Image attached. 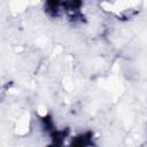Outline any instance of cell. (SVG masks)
Wrapping results in <instances>:
<instances>
[{
    "instance_id": "cell-1",
    "label": "cell",
    "mask_w": 147,
    "mask_h": 147,
    "mask_svg": "<svg viewBox=\"0 0 147 147\" xmlns=\"http://www.w3.org/2000/svg\"><path fill=\"white\" fill-rule=\"evenodd\" d=\"M93 145V133L87 131L74 138L70 147H90Z\"/></svg>"
}]
</instances>
